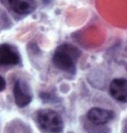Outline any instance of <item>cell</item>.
Returning <instances> with one entry per match:
<instances>
[{
	"label": "cell",
	"mask_w": 127,
	"mask_h": 133,
	"mask_svg": "<svg viewBox=\"0 0 127 133\" xmlns=\"http://www.w3.org/2000/svg\"><path fill=\"white\" fill-rule=\"evenodd\" d=\"M87 117L91 123L95 125H104L111 121L115 117V114L110 110L95 107L89 110Z\"/></svg>",
	"instance_id": "obj_5"
},
{
	"label": "cell",
	"mask_w": 127,
	"mask_h": 133,
	"mask_svg": "<svg viewBox=\"0 0 127 133\" xmlns=\"http://www.w3.org/2000/svg\"><path fill=\"white\" fill-rule=\"evenodd\" d=\"M42 3H43L44 5H49V4L51 2V1H52V0H42Z\"/></svg>",
	"instance_id": "obj_9"
},
{
	"label": "cell",
	"mask_w": 127,
	"mask_h": 133,
	"mask_svg": "<svg viewBox=\"0 0 127 133\" xmlns=\"http://www.w3.org/2000/svg\"><path fill=\"white\" fill-rule=\"evenodd\" d=\"M13 92L14 101L18 107L23 108L31 103L33 96L29 85L25 80H17L14 86Z\"/></svg>",
	"instance_id": "obj_3"
},
{
	"label": "cell",
	"mask_w": 127,
	"mask_h": 133,
	"mask_svg": "<svg viewBox=\"0 0 127 133\" xmlns=\"http://www.w3.org/2000/svg\"><path fill=\"white\" fill-rule=\"evenodd\" d=\"M81 56V51L70 43H63L59 45L54 53L52 61L58 69L71 75L76 72V64Z\"/></svg>",
	"instance_id": "obj_1"
},
{
	"label": "cell",
	"mask_w": 127,
	"mask_h": 133,
	"mask_svg": "<svg viewBox=\"0 0 127 133\" xmlns=\"http://www.w3.org/2000/svg\"><path fill=\"white\" fill-rule=\"evenodd\" d=\"M6 88V80L3 77L0 75V91H2Z\"/></svg>",
	"instance_id": "obj_8"
},
{
	"label": "cell",
	"mask_w": 127,
	"mask_h": 133,
	"mask_svg": "<svg viewBox=\"0 0 127 133\" xmlns=\"http://www.w3.org/2000/svg\"><path fill=\"white\" fill-rule=\"evenodd\" d=\"M9 5L17 14L28 15L37 8V2L35 0H7Z\"/></svg>",
	"instance_id": "obj_7"
},
{
	"label": "cell",
	"mask_w": 127,
	"mask_h": 133,
	"mask_svg": "<svg viewBox=\"0 0 127 133\" xmlns=\"http://www.w3.org/2000/svg\"><path fill=\"white\" fill-rule=\"evenodd\" d=\"M109 93L117 101L127 103V80L117 78L111 81L109 85Z\"/></svg>",
	"instance_id": "obj_6"
},
{
	"label": "cell",
	"mask_w": 127,
	"mask_h": 133,
	"mask_svg": "<svg viewBox=\"0 0 127 133\" xmlns=\"http://www.w3.org/2000/svg\"><path fill=\"white\" fill-rule=\"evenodd\" d=\"M36 121L42 132L58 133L63 132L64 123L58 112L51 109H42L36 115Z\"/></svg>",
	"instance_id": "obj_2"
},
{
	"label": "cell",
	"mask_w": 127,
	"mask_h": 133,
	"mask_svg": "<svg viewBox=\"0 0 127 133\" xmlns=\"http://www.w3.org/2000/svg\"><path fill=\"white\" fill-rule=\"evenodd\" d=\"M20 60V55L16 48L7 43L0 45V65H16Z\"/></svg>",
	"instance_id": "obj_4"
}]
</instances>
